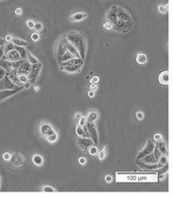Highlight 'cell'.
Wrapping results in <instances>:
<instances>
[{
	"label": "cell",
	"instance_id": "cell-1",
	"mask_svg": "<svg viewBox=\"0 0 173 198\" xmlns=\"http://www.w3.org/2000/svg\"><path fill=\"white\" fill-rule=\"evenodd\" d=\"M106 18L113 24V29L118 32H128L133 27V20L131 15L121 7L113 6L108 11Z\"/></svg>",
	"mask_w": 173,
	"mask_h": 198
},
{
	"label": "cell",
	"instance_id": "cell-2",
	"mask_svg": "<svg viewBox=\"0 0 173 198\" xmlns=\"http://www.w3.org/2000/svg\"><path fill=\"white\" fill-rule=\"evenodd\" d=\"M66 38L71 45H73L78 52L80 53V56L82 60L85 59L86 50H87V38L86 35L82 32L71 31L66 33Z\"/></svg>",
	"mask_w": 173,
	"mask_h": 198
},
{
	"label": "cell",
	"instance_id": "cell-3",
	"mask_svg": "<svg viewBox=\"0 0 173 198\" xmlns=\"http://www.w3.org/2000/svg\"><path fill=\"white\" fill-rule=\"evenodd\" d=\"M67 43H68V41L66 38V36L61 37L56 43L55 54H56L57 61H59L62 58V56L67 51Z\"/></svg>",
	"mask_w": 173,
	"mask_h": 198
},
{
	"label": "cell",
	"instance_id": "cell-4",
	"mask_svg": "<svg viewBox=\"0 0 173 198\" xmlns=\"http://www.w3.org/2000/svg\"><path fill=\"white\" fill-rule=\"evenodd\" d=\"M31 63L28 62L27 59L25 60H19L15 62V68H16V72L18 75H28V73L30 72L31 70Z\"/></svg>",
	"mask_w": 173,
	"mask_h": 198
},
{
	"label": "cell",
	"instance_id": "cell-5",
	"mask_svg": "<svg viewBox=\"0 0 173 198\" xmlns=\"http://www.w3.org/2000/svg\"><path fill=\"white\" fill-rule=\"evenodd\" d=\"M41 69H42V63H34V65L31 66V70L27 75V83H30V86H33L38 79Z\"/></svg>",
	"mask_w": 173,
	"mask_h": 198
},
{
	"label": "cell",
	"instance_id": "cell-6",
	"mask_svg": "<svg viewBox=\"0 0 173 198\" xmlns=\"http://www.w3.org/2000/svg\"><path fill=\"white\" fill-rule=\"evenodd\" d=\"M86 128H87L88 134H89V138L93 140L94 144L96 146L98 144V134L97 130V126L95 122H86Z\"/></svg>",
	"mask_w": 173,
	"mask_h": 198
},
{
	"label": "cell",
	"instance_id": "cell-7",
	"mask_svg": "<svg viewBox=\"0 0 173 198\" xmlns=\"http://www.w3.org/2000/svg\"><path fill=\"white\" fill-rule=\"evenodd\" d=\"M24 161H25L24 155L22 154H20V153L12 154L11 157V159H10L11 165L13 168H20L24 164Z\"/></svg>",
	"mask_w": 173,
	"mask_h": 198
},
{
	"label": "cell",
	"instance_id": "cell-8",
	"mask_svg": "<svg viewBox=\"0 0 173 198\" xmlns=\"http://www.w3.org/2000/svg\"><path fill=\"white\" fill-rule=\"evenodd\" d=\"M154 147H155V144L153 143V141L151 140V139H149L147 141L145 147H144L143 149L139 152L138 155H137V158H136V159H140V158L145 157V155H147V154H150V153H152L153 150H154Z\"/></svg>",
	"mask_w": 173,
	"mask_h": 198
},
{
	"label": "cell",
	"instance_id": "cell-9",
	"mask_svg": "<svg viewBox=\"0 0 173 198\" xmlns=\"http://www.w3.org/2000/svg\"><path fill=\"white\" fill-rule=\"evenodd\" d=\"M24 89V86L18 87L16 89H8V90H0V102L7 100L12 96H14L15 94H17L18 92H20L21 90Z\"/></svg>",
	"mask_w": 173,
	"mask_h": 198
},
{
	"label": "cell",
	"instance_id": "cell-10",
	"mask_svg": "<svg viewBox=\"0 0 173 198\" xmlns=\"http://www.w3.org/2000/svg\"><path fill=\"white\" fill-rule=\"evenodd\" d=\"M56 131L53 129V127L50 125L49 123L47 122H43L40 124L39 126V133L40 135L43 136V137H47L49 135H51V134H54Z\"/></svg>",
	"mask_w": 173,
	"mask_h": 198
},
{
	"label": "cell",
	"instance_id": "cell-11",
	"mask_svg": "<svg viewBox=\"0 0 173 198\" xmlns=\"http://www.w3.org/2000/svg\"><path fill=\"white\" fill-rule=\"evenodd\" d=\"M19 86H15L14 83H11V81L9 79L8 76H4V78H2L0 80V90H8V89H16Z\"/></svg>",
	"mask_w": 173,
	"mask_h": 198
},
{
	"label": "cell",
	"instance_id": "cell-12",
	"mask_svg": "<svg viewBox=\"0 0 173 198\" xmlns=\"http://www.w3.org/2000/svg\"><path fill=\"white\" fill-rule=\"evenodd\" d=\"M78 145L83 151H87L89 147L94 145L93 140L90 138H78Z\"/></svg>",
	"mask_w": 173,
	"mask_h": 198
},
{
	"label": "cell",
	"instance_id": "cell-13",
	"mask_svg": "<svg viewBox=\"0 0 173 198\" xmlns=\"http://www.w3.org/2000/svg\"><path fill=\"white\" fill-rule=\"evenodd\" d=\"M158 83L162 86H168L169 84V71L168 69H165L161 71L158 75Z\"/></svg>",
	"mask_w": 173,
	"mask_h": 198
},
{
	"label": "cell",
	"instance_id": "cell-14",
	"mask_svg": "<svg viewBox=\"0 0 173 198\" xmlns=\"http://www.w3.org/2000/svg\"><path fill=\"white\" fill-rule=\"evenodd\" d=\"M142 175L137 176V181L139 182H154L157 180V174H146L143 173Z\"/></svg>",
	"mask_w": 173,
	"mask_h": 198
},
{
	"label": "cell",
	"instance_id": "cell-15",
	"mask_svg": "<svg viewBox=\"0 0 173 198\" xmlns=\"http://www.w3.org/2000/svg\"><path fill=\"white\" fill-rule=\"evenodd\" d=\"M4 58H5L6 60H8V61H10V62H11V63H14V62H17V61L21 60L20 55H19L18 51L16 50L15 48L12 49V50H11V51H9L8 53H6V54L4 55Z\"/></svg>",
	"mask_w": 173,
	"mask_h": 198
},
{
	"label": "cell",
	"instance_id": "cell-16",
	"mask_svg": "<svg viewBox=\"0 0 173 198\" xmlns=\"http://www.w3.org/2000/svg\"><path fill=\"white\" fill-rule=\"evenodd\" d=\"M7 76L9 77V79L11 81V83L15 84V86H17L19 87L23 86L22 84L20 83V82H19L18 74L16 72V69H12V70H10V71H7Z\"/></svg>",
	"mask_w": 173,
	"mask_h": 198
},
{
	"label": "cell",
	"instance_id": "cell-17",
	"mask_svg": "<svg viewBox=\"0 0 173 198\" xmlns=\"http://www.w3.org/2000/svg\"><path fill=\"white\" fill-rule=\"evenodd\" d=\"M82 65V63H78V65H71V66H66L61 68V70L68 72V73H78L81 72Z\"/></svg>",
	"mask_w": 173,
	"mask_h": 198
},
{
	"label": "cell",
	"instance_id": "cell-18",
	"mask_svg": "<svg viewBox=\"0 0 173 198\" xmlns=\"http://www.w3.org/2000/svg\"><path fill=\"white\" fill-rule=\"evenodd\" d=\"M0 67H3L5 70H7V71H10V70H12V69H16L15 68V62L11 63L8 60H6L5 58L0 59Z\"/></svg>",
	"mask_w": 173,
	"mask_h": 198
},
{
	"label": "cell",
	"instance_id": "cell-19",
	"mask_svg": "<svg viewBox=\"0 0 173 198\" xmlns=\"http://www.w3.org/2000/svg\"><path fill=\"white\" fill-rule=\"evenodd\" d=\"M136 164H137L141 169L143 170H158L160 167L157 163L155 164H147V163H144L141 160L139 161L138 159H136Z\"/></svg>",
	"mask_w": 173,
	"mask_h": 198
},
{
	"label": "cell",
	"instance_id": "cell-20",
	"mask_svg": "<svg viewBox=\"0 0 173 198\" xmlns=\"http://www.w3.org/2000/svg\"><path fill=\"white\" fill-rule=\"evenodd\" d=\"M78 63H82V65H83V60L82 58H73V59H70L68 61L61 63H60V68H62L63 67H66V66H71V65H78Z\"/></svg>",
	"mask_w": 173,
	"mask_h": 198
},
{
	"label": "cell",
	"instance_id": "cell-21",
	"mask_svg": "<svg viewBox=\"0 0 173 198\" xmlns=\"http://www.w3.org/2000/svg\"><path fill=\"white\" fill-rule=\"evenodd\" d=\"M168 173V165L167 163V164H165L164 166L159 168V171H158V174H157L158 180L162 181L165 177V176H167Z\"/></svg>",
	"mask_w": 173,
	"mask_h": 198
},
{
	"label": "cell",
	"instance_id": "cell-22",
	"mask_svg": "<svg viewBox=\"0 0 173 198\" xmlns=\"http://www.w3.org/2000/svg\"><path fill=\"white\" fill-rule=\"evenodd\" d=\"M76 134H77V136L80 138H89V134H88L87 128H86V125L84 127H81L80 125H77Z\"/></svg>",
	"mask_w": 173,
	"mask_h": 198
},
{
	"label": "cell",
	"instance_id": "cell-23",
	"mask_svg": "<svg viewBox=\"0 0 173 198\" xmlns=\"http://www.w3.org/2000/svg\"><path fill=\"white\" fill-rule=\"evenodd\" d=\"M87 16L88 15L86 12H77V13H74V15L70 17V20L72 22H80V21L84 20Z\"/></svg>",
	"mask_w": 173,
	"mask_h": 198
},
{
	"label": "cell",
	"instance_id": "cell-24",
	"mask_svg": "<svg viewBox=\"0 0 173 198\" xmlns=\"http://www.w3.org/2000/svg\"><path fill=\"white\" fill-rule=\"evenodd\" d=\"M140 159H141L142 162H144V163H147V164H155V163H157V160L154 157V155H153L152 153L145 155V157L140 158Z\"/></svg>",
	"mask_w": 173,
	"mask_h": 198
},
{
	"label": "cell",
	"instance_id": "cell-25",
	"mask_svg": "<svg viewBox=\"0 0 173 198\" xmlns=\"http://www.w3.org/2000/svg\"><path fill=\"white\" fill-rule=\"evenodd\" d=\"M117 181H120V182H122V181H126V182H135V181H137V175L136 174H127V175H125V176H123L122 177L121 175H119L118 177H117Z\"/></svg>",
	"mask_w": 173,
	"mask_h": 198
},
{
	"label": "cell",
	"instance_id": "cell-26",
	"mask_svg": "<svg viewBox=\"0 0 173 198\" xmlns=\"http://www.w3.org/2000/svg\"><path fill=\"white\" fill-rule=\"evenodd\" d=\"M155 148H157L158 151L161 153V154H168V146L163 141H158V143L155 145Z\"/></svg>",
	"mask_w": 173,
	"mask_h": 198
},
{
	"label": "cell",
	"instance_id": "cell-27",
	"mask_svg": "<svg viewBox=\"0 0 173 198\" xmlns=\"http://www.w3.org/2000/svg\"><path fill=\"white\" fill-rule=\"evenodd\" d=\"M11 43L14 45V46H18V47H27L28 46V43L27 41L23 40V39H21V38H18V37H13V40Z\"/></svg>",
	"mask_w": 173,
	"mask_h": 198
},
{
	"label": "cell",
	"instance_id": "cell-28",
	"mask_svg": "<svg viewBox=\"0 0 173 198\" xmlns=\"http://www.w3.org/2000/svg\"><path fill=\"white\" fill-rule=\"evenodd\" d=\"M136 63L138 65H145V63L148 62V57L145 53H138L136 55Z\"/></svg>",
	"mask_w": 173,
	"mask_h": 198
},
{
	"label": "cell",
	"instance_id": "cell-29",
	"mask_svg": "<svg viewBox=\"0 0 173 198\" xmlns=\"http://www.w3.org/2000/svg\"><path fill=\"white\" fill-rule=\"evenodd\" d=\"M98 118V114L97 111H90L88 113V116H87V122H95Z\"/></svg>",
	"mask_w": 173,
	"mask_h": 198
},
{
	"label": "cell",
	"instance_id": "cell-30",
	"mask_svg": "<svg viewBox=\"0 0 173 198\" xmlns=\"http://www.w3.org/2000/svg\"><path fill=\"white\" fill-rule=\"evenodd\" d=\"M16 49V50L18 51L19 55H20V58L22 59V60H25L27 59V49L24 47H18V46H15V47H14Z\"/></svg>",
	"mask_w": 173,
	"mask_h": 198
},
{
	"label": "cell",
	"instance_id": "cell-31",
	"mask_svg": "<svg viewBox=\"0 0 173 198\" xmlns=\"http://www.w3.org/2000/svg\"><path fill=\"white\" fill-rule=\"evenodd\" d=\"M32 162L36 166H42L44 163V158L40 154H34L32 157Z\"/></svg>",
	"mask_w": 173,
	"mask_h": 198
},
{
	"label": "cell",
	"instance_id": "cell-32",
	"mask_svg": "<svg viewBox=\"0 0 173 198\" xmlns=\"http://www.w3.org/2000/svg\"><path fill=\"white\" fill-rule=\"evenodd\" d=\"M27 60L30 62L31 65H34V63H39L38 59L36 58V57H34V56L30 51H27Z\"/></svg>",
	"mask_w": 173,
	"mask_h": 198
},
{
	"label": "cell",
	"instance_id": "cell-33",
	"mask_svg": "<svg viewBox=\"0 0 173 198\" xmlns=\"http://www.w3.org/2000/svg\"><path fill=\"white\" fill-rule=\"evenodd\" d=\"M46 139L47 142H49V143H55L56 141L58 140V134H57V132H55L54 134H51V135L46 137Z\"/></svg>",
	"mask_w": 173,
	"mask_h": 198
},
{
	"label": "cell",
	"instance_id": "cell-34",
	"mask_svg": "<svg viewBox=\"0 0 173 198\" xmlns=\"http://www.w3.org/2000/svg\"><path fill=\"white\" fill-rule=\"evenodd\" d=\"M167 163H168V155L167 154H162L161 157H159V159H158L157 164L159 165V167H162V166H164L165 164H167Z\"/></svg>",
	"mask_w": 173,
	"mask_h": 198
},
{
	"label": "cell",
	"instance_id": "cell-35",
	"mask_svg": "<svg viewBox=\"0 0 173 198\" xmlns=\"http://www.w3.org/2000/svg\"><path fill=\"white\" fill-rule=\"evenodd\" d=\"M98 159L100 161H102L106 158L107 157V150H106V146L103 147V149H101V151L98 152Z\"/></svg>",
	"mask_w": 173,
	"mask_h": 198
},
{
	"label": "cell",
	"instance_id": "cell-36",
	"mask_svg": "<svg viewBox=\"0 0 173 198\" xmlns=\"http://www.w3.org/2000/svg\"><path fill=\"white\" fill-rule=\"evenodd\" d=\"M158 11H159L160 13H167L168 11V4H160L158 6Z\"/></svg>",
	"mask_w": 173,
	"mask_h": 198
},
{
	"label": "cell",
	"instance_id": "cell-37",
	"mask_svg": "<svg viewBox=\"0 0 173 198\" xmlns=\"http://www.w3.org/2000/svg\"><path fill=\"white\" fill-rule=\"evenodd\" d=\"M14 47H15V46H14L12 43H7L4 45V53H8L9 51L12 50V49H14Z\"/></svg>",
	"mask_w": 173,
	"mask_h": 198
},
{
	"label": "cell",
	"instance_id": "cell-38",
	"mask_svg": "<svg viewBox=\"0 0 173 198\" xmlns=\"http://www.w3.org/2000/svg\"><path fill=\"white\" fill-rule=\"evenodd\" d=\"M87 151H88L89 154H91V155H96L98 154V152L96 145H92L91 147H89V149Z\"/></svg>",
	"mask_w": 173,
	"mask_h": 198
},
{
	"label": "cell",
	"instance_id": "cell-39",
	"mask_svg": "<svg viewBox=\"0 0 173 198\" xmlns=\"http://www.w3.org/2000/svg\"><path fill=\"white\" fill-rule=\"evenodd\" d=\"M18 79H19V82L22 86H24V84H26L27 83V75H23V74L18 75Z\"/></svg>",
	"mask_w": 173,
	"mask_h": 198
},
{
	"label": "cell",
	"instance_id": "cell-40",
	"mask_svg": "<svg viewBox=\"0 0 173 198\" xmlns=\"http://www.w3.org/2000/svg\"><path fill=\"white\" fill-rule=\"evenodd\" d=\"M103 29L105 30V31H111L112 29H113V24L110 22V21H106V22L103 24Z\"/></svg>",
	"mask_w": 173,
	"mask_h": 198
},
{
	"label": "cell",
	"instance_id": "cell-41",
	"mask_svg": "<svg viewBox=\"0 0 173 198\" xmlns=\"http://www.w3.org/2000/svg\"><path fill=\"white\" fill-rule=\"evenodd\" d=\"M86 117L85 116H82L81 118L78 119V125H80L81 127H84L86 125Z\"/></svg>",
	"mask_w": 173,
	"mask_h": 198
},
{
	"label": "cell",
	"instance_id": "cell-42",
	"mask_svg": "<svg viewBox=\"0 0 173 198\" xmlns=\"http://www.w3.org/2000/svg\"><path fill=\"white\" fill-rule=\"evenodd\" d=\"M43 28H44V25L41 22H35L34 23V30L37 31H41L43 30Z\"/></svg>",
	"mask_w": 173,
	"mask_h": 198
},
{
	"label": "cell",
	"instance_id": "cell-43",
	"mask_svg": "<svg viewBox=\"0 0 173 198\" xmlns=\"http://www.w3.org/2000/svg\"><path fill=\"white\" fill-rule=\"evenodd\" d=\"M13 40V35L11 34V33H7L5 35V38H4V41L6 42V43H11Z\"/></svg>",
	"mask_w": 173,
	"mask_h": 198
},
{
	"label": "cell",
	"instance_id": "cell-44",
	"mask_svg": "<svg viewBox=\"0 0 173 198\" xmlns=\"http://www.w3.org/2000/svg\"><path fill=\"white\" fill-rule=\"evenodd\" d=\"M152 154H153L154 157L156 158V160H157V161H158V159H159V157H160L161 155H162V154H161V153H160L159 151H158V149H157V148H155V147H154V150H153Z\"/></svg>",
	"mask_w": 173,
	"mask_h": 198
},
{
	"label": "cell",
	"instance_id": "cell-45",
	"mask_svg": "<svg viewBox=\"0 0 173 198\" xmlns=\"http://www.w3.org/2000/svg\"><path fill=\"white\" fill-rule=\"evenodd\" d=\"M14 13H15V15L20 17V16H22V13H23V11H22V8L21 7H17L16 10L14 11Z\"/></svg>",
	"mask_w": 173,
	"mask_h": 198
},
{
	"label": "cell",
	"instance_id": "cell-46",
	"mask_svg": "<svg viewBox=\"0 0 173 198\" xmlns=\"http://www.w3.org/2000/svg\"><path fill=\"white\" fill-rule=\"evenodd\" d=\"M11 157V153H9V152L4 153L3 155H2V157H3V159H4L5 161H10Z\"/></svg>",
	"mask_w": 173,
	"mask_h": 198
},
{
	"label": "cell",
	"instance_id": "cell-47",
	"mask_svg": "<svg viewBox=\"0 0 173 198\" xmlns=\"http://www.w3.org/2000/svg\"><path fill=\"white\" fill-rule=\"evenodd\" d=\"M41 38V36H40V34L38 33V32H33L32 34H31V39L33 40V41H39V39Z\"/></svg>",
	"mask_w": 173,
	"mask_h": 198
},
{
	"label": "cell",
	"instance_id": "cell-48",
	"mask_svg": "<svg viewBox=\"0 0 173 198\" xmlns=\"http://www.w3.org/2000/svg\"><path fill=\"white\" fill-rule=\"evenodd\" d=\"M42 190L43 192H46V193H54L55 192V190L53 189V188H51V187H48V186H46V187H44L42 189Z\"/></svg>",
	"mask_w": 173,
	"mask_h": 198
},
{
	"label": "cell",
	"instance_id": "cell-49",
	"mask_svg": "<svg viewBox=\"0 0 173 198\" xmlns=\"http://www.w3.org/2000/svg\"><path fill=\"white\" fill-rule=\"evenodd\" d=\"M7 75V70H5L3 67H0V80L2 79V78H4V76Z\"/></svg>",
	"mask_w": 173,
	"mask_h": 198
},
{
	"label": "cell",
	"instance_id": "cell-50",
	"mask_svg": "<svg viewBox=\"0 0 173 198\" xmlns=\"http://www.w3.org/2000/svg\"><path fill=\"white\" fill-rule=\"evenodd\" d=\"M26 23H27V26L28 29H34V22L32 20H27Z\"/></svg>",
	"mask_w": 173,
	"mask_h": 198
},
{
	"label": "cell",
	"instance_id": "cell-51",
	"mask_svg": "<svg viewBox=\"0 0 173 198\" xmlns=\"http://www.w3.org/2000/svg\"><path fill=\"white\" fill-rule=\"evenodd\" d=\"M99 82V77L98 76H94L90 80V83H98Z\"/></svg>",
	"mask_w": 173,
	"mask_h": 198
},
{
	"label": "cell",
	"instance_id": "cell-52",
	"mask_svg": "<svg viewBox=\"0 0 173 198\" xmlns=\"http://www.w3.org/2000/svg\"><path fill=\"white\" fill-rule=\"evenodd\" d=\"M153 139L155 141H161L163 139V137H162V135H160V134H154Z\"/></svg>",
	"mask_w": 173,
	"mask_h": 198
},
{
	"label": "cell",
	"instance_id": "cell-53",
	"mask_svg": "<svg viewBox=\"0 0 173 198\" xmlns=\"http://www.w3.org/2000/svg\"><path fill=\"white\" fill-rule=\"evenodd\" d=\"M82 113L81 112H77L76 114H75V116H74V119H75V122H78V119L81 118V117H82Z\"/></svg>",
	"mask_w": 173,
	"mask_h": 198
},
{
	"label": "cell",
	"instance_id": "cell-54",
	"mask_svg": "<svg viewBox=\"0 0 173 198\" xmlns=\"http://www.w3.org/2000/svg\"><path fill=\"white\" fill-rule=\"evenodd\" d=\"M97 88H98V83H90V86H89V89H90V90L96 91Z\"/></svg>",
	"mask_w": 173,
	"mask_h": 198
},
{
	"label": "cell",
	"instance_id": "cell-55",
	"mask_svg": "<svg viewBox=\"0 0 173 198\" xmlns=\"http://www.w3.org/2000/svg\"><path fill=\"white\" fill-rule=\"evenodd\" d=\"M136 118H137L139 121H141V119H143V118H144V114H143V112H137L136 113Z\"/></svg>",
	"mask_w": 173,
	"mask_h": 198
},
{
	"label": "cell",
	"instance_id": "cell-56",
	"mask_svg": "<svg viewBox=\"0 0 173 198\" xmlns=\"http://www.w3.org/2000/svg\"><path fill=\"white\" fill-rule=\"evenodd\" d=\"M87 95H88V97H89V98H91V99H92V98H94V97L96 96V92L94 91V90H89Z\"/></svg>",
	"mask_w": 173,
	"mask_h": 198
},
{
	"label": "cell",
	"instance_id": "cell-57",
	"mask_svg": "<svg viewBox=\"0 0 173 198\" xmlns=\"http://www.w3.org/2000/svg\"><path fill=\"white\" fill-rule=\"evenodd\" d=\"M4 55L5 53H4V46H3V47H0V59L4 58Z\"/></svg>",
	"mask_w": 173,
	"mask_h": 198
},
{
	"label": "cell",
	"instance_id": "cell-58",
	"mask_svg": "<svg viewBox=\"0 0 173 198\" xmlns=\"http://www.w3.org/2000/svg\"><path fill=\"white\" fill-rule=\"evenodd\" d=\"M78 163L82 164V165H84V164L86 163V158H84V157H80V158H78Z\"/></svg>",
	"mask_w": 173,
	"mask_h": 198
},
{
	"label": "cell",
	"instance_id": "cell-59",
	"mask_svg": "<svg viewBox=\"0 0 173 198\" xmlns=\"http://www.w3.org/2000/svg\"><path fill=\"white\" fill-rule=\"evenodd\" d=\"M105 180H106L107 183H111L112 180H113V177H112L111 175H106V176H105Z\"/></svg>",
	"mask_w": 173,
	"mask_h": 198
},
{
	"label": "cell",
	"instance_id": "cell-60",
	"mask_svg": "<svg viewBox=\"0 0 173 198\" xmlns=\"http://www.w3.org/2000/svg\"><path fill=\"white\" fill-rule=\"evenodd\" d=\"M5 45V41H4V39H1L0 38V47H3Z\"/></svg>",
	"mask_w": 173,
	"mask_h": 198
},
{
	"label": "cell",
	"instance_id": "cell-61",
	"mask_svg": "<svg viewBox=\"0 0 173 198\" xmlns=\"http://www.w3.org/2000/svg\"><path fill=\"white\" fill-rule=\"evenodd\" d=\"M33 89L37 92V91H39V89H40V87H39V86H33Z\"/></svg>",
	"mask_w": 173,
	"mask_h": 198
},
{
	"label": "cell",
	"instance_id": "cell-62",
	"mask_svg": "<svg viewBox=\"0 0 173 198\" xmlns=\"http://www.w3.org/2000/svg\"><path fill=\"white\" fill-rule=\"evenodd\" d=\"M0 186H1V176H0Z\"/></svg>",
	"mask_w": 173,
	"mask_h": 198
}]
</instances>
